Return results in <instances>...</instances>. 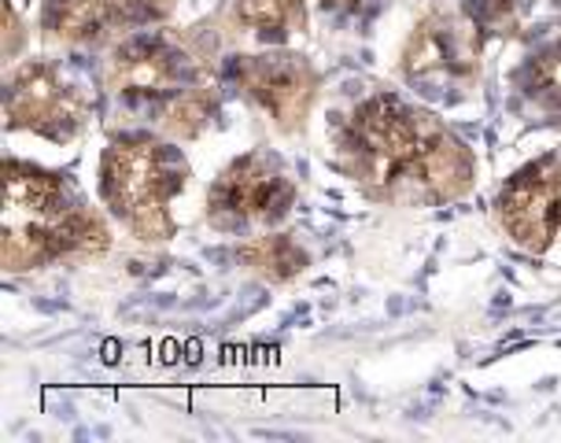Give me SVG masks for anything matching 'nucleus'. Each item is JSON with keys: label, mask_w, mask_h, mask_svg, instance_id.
<instances>
[{"label": "nucleus", "mask_w": 561, "mask_h": 443, "mask_svg": "<svg viewBox=\"0 0 561 443\" xmlns=\"http://www.w3.org/2000/svg\"><path fill=\"white\" fill-rule=\"evenodd\" d=\"M340 156L355 181L385 200H455L473 181V159L433 115L385 93L344 118Z\"/></svg>", "instance_id": "f257e3e1"}, {"label": "nucleus", "mask_w": 561, "mask_h": 443, "mask_svg": "<svg viewBox=\"0 0 561 443\" xmlns=\"http://www.w3.org/2000/svg\"><path fill=\"white\" fill-rule=\"evenodd\" d=\"M107 229L85 200L53 170L4 163V263L30 270L70 251L104 248Z\"/></svg>", "instance_id": "f03ea898"}, {"label": "nucleus", "mask_w": 561, "mask_h": 443, "mask_svg": "<svg viewBox=\"0 0 561 443\" xmlns=\"http://www.w3.org/2000/svg\"><path fill=\"white\" fill-rule=\"evenodd\" d=\"M107 82L126 104L156 111L182 137H193L210 115L204 70L170 34H145L118 45L107 67Z\"/></svg>", "instance_id": "7ed1b4c3"}, {"label": "nucleus", "mask_w": 561, "mask_h": 443, "mask_svg": "<svg viewBox=\"0 0 561 443\" xmlns=\"http://www.w3.org/2000/svg\"><path fill=\"white\" fill-rule=\"evenodd\" d=\"M185 163L170 145L148 137L115 140L100 167V193L107 207L145 240L170 237V200L185 189Z\"/></svg>", "instance_id": "20e7f679"}, {"label": "nucleus", "mask_w": 561, "mask_h": 443, "mask_svg": "<svg viewBox=\"0 0 561 443\" xmlns=\"http://www.w3.org/2000/svg\"><path fill=\"white\" fill-rule=\"evenodd\" d=\"M296 200L293 178L280 159L266 152H248L222 170L215 189L207 193V218L218 229H248L259 222H277L288 215Z\"/></svg>", "instance_id": "39448f33"}, {"label": "nucleus", "mask_w": 561, "mask_h": 443, "mask_svg": "<svg viewBox=\"0 0 561 443\" xmlns=\"http://www.w3.org/2000/svg\"><path fill=\"white\" fill-rule=\"evenodd\" d=\"M8 123L15 129H34L42 137L70 140L85 126V100L70 89L48 64L19 67L4 93Z\"/></svg>", "instance_id": "423d86ee"}, {"label": "nucleus", "mask_w": 561, "mask_h": 443, "mask_svg": "<svg viewBox=\"0 0 561 443\" xmlns=\"http://www.w3.org/2000/svg\"><path fill=\"white\" fill-rule=\"evenodd\" d=\"M229 78L252 96L259 107L280 129L304 126L310 104L318 93V75L299 56L270 53V56H237L229 64Z\"/></svg>", "instance_id": "0eeeda50"}, {"label": "nucleus", "mask_w": 561, "mask_h": 443, "mask_svg": "<svg viewBox=\"0 0 561 443\" xmlns=\"http://www.w3.org/2000/svg\"><path fill=\"white\" fill-rule=\"evenodd\" d=\"M403 70L410 82L425 86L428 93H447L477 75V42L447 15H428L410 34Z\"/></svg>", "instance_id": "6e6552de"}, {"label": "nucleus", "mask_w": 561, "mask_h": 443, "mask_svg": "<svg viewBox=\"0 0 561 443\" xmlns=\"http://www.w3.org/2000/svg\"><path fill=\"white\" fill-rule=\"evenodd\" d=\"M499 215L510 237L520 248L543 251L558 234V211H554V181H550V156L539 159L528 170L510 181L499 200Z\"/></svg>", "instance_id": "1a4fd4ad"}, {"label": "nucleus", "mask_w": 561, "mask_h": 443, "mask_svg": "<svg viewBox=\"0 0 561 443\" xmlns=\"http://www.w3.org/2000/svg\"><path fill=\"white\" fill-rule=\"evenodd\" d=\"M170 0H45V26L64 42H93L107 30L163 19Z\"/></svg>", "instance_id": "9d476101"}, {"label": "nucleus", "mask_w": 561, "mask_h": 443, "mask_svg": "<svg viewBox=\"0 0 561 443\" xmlns=\"http://www.w3.org/2000/svg\"><path fill=\"white\" fill-rule=\"evenodd\" d=\"M237 255L248 270H255V274L266 277V281H288L307 266V251L285 234L259 237V240H252V245L240 248Z\"/></svg>", "instance_id": "9b49d317"}, {"label": "nucleus", "mask_w": 561, "mask_h": 443, "mask_svg": "<svg viewBox=\"0 0 561 443\" xmlns=\"http://www.w3.org/2000/svg\"><path fill=\"white\" fill-rule=\"evenodd\" d=\"M233 15L266 42H285L304 26V0H233Z\"/></svg>", "instance_id": "f8f14e48"}, {"label": "nucleus", "mask_w": 561, "mask_h": 443, "mask_svg": "<svg viewBox=\"0 0 561 443\" xmlns=\"http://www.w3.org/2000/svg\"><path fill=\"white\" fill-rule=\"evenodd\" d=\"M520 86L525 93L543 104L550 111H561V42L539 48V53L528 59L525 70H520Z\"/></svg>", "instance_id": "ddd939ff"}, {"label": "nucleus", "mask_w": 561, "mask_h": 443, "mask_svg": "<svg viewBox=\"0 0 561 443\" xmlns=\"http://www.w3.org/2000/svg\"><path fill=\"white\" fill-rule=\"evenodd\" d=\"M469 15H473V26L488 34H510L517 23L514 0H469Z\"/></svg>", "instance_id": "4468645a"}, {"label": "nucleus", "mask_w": 561, "mask_h": 443, "mask_svg": "<svg viewBox=\"0 0 561 443\" xmlns=\"http://www.w3.org/2000/svg\"><path fill=\"white\" fill-rule=\"evenodd\" d=\"M550 181H554V211H558V234H561V156H550Z\"/></svg>", "instance_id": "2eb2a0df"}, {"label": "nucleus", "mask_w": 561, "mask_h": 443, "mask_svg": "<svg viewBox=\"0 0 561 443\" xmlns=\"http://www.w3.org/2000/svg\"><path fill=\"white\" fill-rule=\"evenodd\" d=\"M333 8V12H347V15H355L358 8H363V0H325V12Z\"/></svg>", "instance_id": "dca6fc26"}]
</instances>
